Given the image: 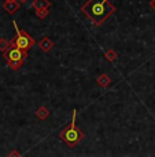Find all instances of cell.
Listing matches in <instances>:
<instances>
[{
  "instance_id": "cell-5",
  "label": "cell",
  "mask_w": 155,
  "mask_h": 157,
  "mask_svg": "<svg viewBox=\"0 0 155 157\" xmlns=\"http://www.w3.org/2000/svg\"><path fill=\"white\" fill-rule=\"evenodd\" d=\"M52 45H54L52 41H51L48 37H44V38H43V40L40 41V48H41L43 51H45V52H48V51L52 48Z\"/></svg>"
},
{
  "instance_id": "cell-6",
  "label": "cell",
  "mask_w": 155,
  "mask_h": 157,
  "mask_svg": "<svg viewBox=\"0 0 155 157\" xmlns=\"http://www.w3.org/2000/svg\"><path fill=\"white\" fill-rule=\"evenodd\" d=\"M18 7H19V6H18L17 0H14V2H6V3H4V8H6V10H7L10 14H13Z\"/></svg>"
},
{
  "instance_id": "cell-4",
  "label": "cell",
  "mask_w": 155,
  "mask_h": 157,
  "mask_svg": "<svg viewBox=\"0 0 155 157\" xmlns=\"http://www.w3.org/2000/svg\"><path fill=\"white\" fill-rule=\"evenodd\" d=\"M13 23H14L15 30H17V36L14 37L13 43L17 45L19 49H22V51H25V52H28L29 48L35 45V40L30 37L28 33H25L23 30H19V28H17V23H15V22H13Z\"/></svg>"
},
{
  "instance_id": "cell-1",
  "label": "cell",
  "mask_w": 155,
  "mask_h": 157,
  "mask_svg": "<svg viewBox=\"0 0 155 157\" xmlns=\"http://www.w3.org/2000/svg\"><path fill=\"white\" fill-rule=\"evenodd\" d=\"M83 13H85L96 25H102L103 21L114 13V6L110 4L107 0H89L84 6Z\"/></svg>"
},
{
  "instance_id": "cell-11",
  "label": "cell",
  "mask_w": 155,
  "mask_h": 157,
  "mask_svg": "<svg viewBox=\"0 0 155 157\" xmlns=\"http://www.w3.org/2000/svg\"><path fill=\"white\" fill-rule=\"evenodd\" d=\"M106 57H108V59H110L111 62H113V60L115 59V53L113 52V51H110V52H107V53H106Z\"/></svg>"
},
{
  "instance_id": "cell-9",
  "label": "cell",
  "mask_w": 155,
  "mask_h": 157,
  "mask_svg": "<svg viewBox=\"0 0 155 157\" xmlns=\"http://www.w3.org/2000/svg\"><path fill=\"white\" fill-rule=\"evenodd\" d=\"M36 13L40 15V18H45V15H47V8H44V10H36Z\"/></svg>"
},
{
  "instance_id": "cell-13",
  "label": "cell",
  "mask_w": 155,
  "mask_h": 157,
  "mask_svg": "<svg viewBox=\"0 0 155 157\" xmlns=\"http://www.w3.org/2000/svg\"><path fill=\"white\" fill-rule=\"evenodd\" d=\"M6 2H14V0H6Z\"/></svg>"
},
{
  "instance_id": "cell-2",
  "label": "cell",
  "mask_w": 155,
  "mask_h": 157,
  "mask_svg": "<svg viewBox=\"0 0 155 157\" xmlns=\"http://www.w3.org/2000/svg\"><path fill=\"white\" fill-rule=\"evenodd\" d=\"M26 56H28V52L19 49V48H18L17 45L13 43V41L10 43V47H8V49L4 52L6 60H7L8 66H10L13 70H18V68H19L23 64Z\"/></svg>"
},
{
  "instance_id": "cell-10",
  "label": "cell",
  "mask_w": 155,
  "mask_h": 157,
  "mask_svg": "<svg viewBox=\"0 0 155 157\" xmlns=\"http://www.w3.org/2000/svg\"><path fill=\"white\" fill-rule=\"evenodd\" d=\"M100 81H102V82H100V83H102V85H103V86H106V85H107V83H108V82H110V79H108V78H107V77H106V75H103V77H102V78H100Z\"/></svg>"
},
{
  "instance_id": "cell-14",
  "label": "cell",
  "mask_w": 155,
  "mask_h": 157,
  "mask_svg": "<svg viewBox=\"0 0 155 157\" xmlns=\"http://www.w3.org/2000/svg\"><path fill=\"white\" fill-rule=\"evenodd\" d=\"M19 2H26V0H19Z\"/></svg>"
},
{
  "instance_id": "cell-12",
  "label": "cell",
  "mask_w": 155,
  "mask_h": 157,
  "mask_svg": "<svg viewBox=\"0 0 155 157\" xmlns=\"http://www.w3.org/2000/svg\"><path fill=\"white\" fill-rule=\"evenodd\" d=\"M151 6H153V8L155 10V0H151Z\"/></svg>"
},
{
  "instance_id": "cell-3",
  "label": "cell",
  "mask_w": 155,
  "mask_h": 157,
  "mask_svg": "<svg viewBox=\"0 0 155 157\" xmlns=\"http://www.w3.org/2000/svg\"><path fill=\"white\" fill-rule=\"evenodd\" d=\"M75 115H77V109L73 111V117L71 122L67 124V127L60 132V138L65 141L66 144H69L70 146H74L81 141V138L84 137L83 132L80 131L77 127H75Z\"/></svg>"
},
{
  "instance_id": "cell-8",
  "label": "cell",
  "mask_w": 155,
  "mask_h": 157,
  "mask_svg": "<svg viewBox=\"0 0 155 157\" xmlns=\"http://www.w3.org/2000/svg\"><path fill=\"white\" fill-rule=\"evenodd\" d=\"M37 116L40 117V119H45V117L48 116V111L45 109L44 107H43V108H40V109L37 111Z\"/></svg>"
},
{
  "instance_id": "cell-7",
  "label": "cell",
  "mask_w": 155,
  "mask_h": 157,
  "mask_svg": "<svg viewBox=\"0 0 155 157\" xmlns=\"http://www.w3.org/2000/svg\"><path fill=\"white\" fill-rule=\"evenodd\" d=\"M33 6H35L36 10H44V8H48L50 3H48L47 0H36V2L33 3Z\"/></svg>"
}]
</instances>
